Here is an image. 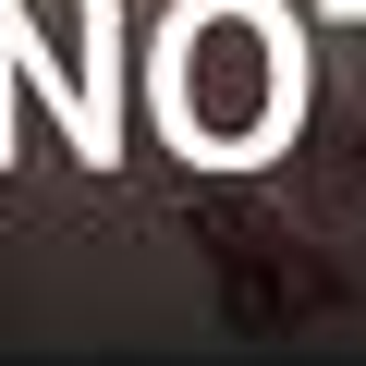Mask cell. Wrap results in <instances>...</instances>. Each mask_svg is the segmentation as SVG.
<instances>
[{"label":"cell","instance_id":"6da1fadb","mask_svg":"<svg viewBox=\"0 0 366 366\" xmlns=\"http://www.w3.org/2000/svg\"><path fill=\"white\" fill-rule=\"evenodd\" d=\"M196 257H208V281H220V305L244 317V330H281V317H317L342 281L281 232V220H257V208H232V196H208L196 208Z\"/></svg>","mask_w":366,"mask_h":366}]
</instances>
